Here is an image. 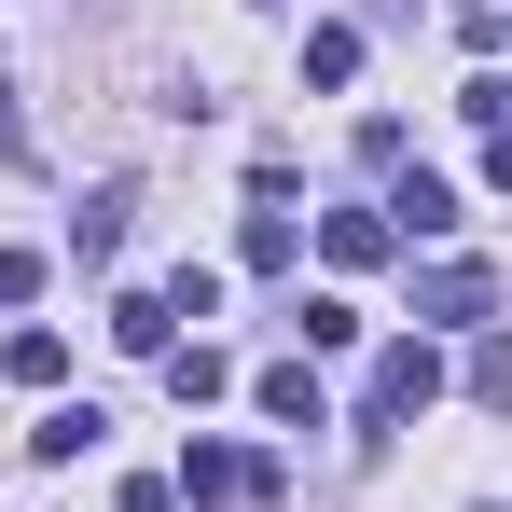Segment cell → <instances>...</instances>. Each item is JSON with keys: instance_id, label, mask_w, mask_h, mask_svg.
I'll list each match as a JSON object with an SVG mask.
<instances>
[{"instance_id": "6da1fadb", "label": "cell", "mask_w": 512, "mask_h": 512, "mask_svg": "<svg viewBox=\"0 0 512 512\" xmlns=\"http://www.w3.org/2000/svg\"><path fill=\"white\" fill-rule=\"evenodd\" d=\"M429 402H443V346H429V333H388V346H374V374H360V429L388 443V429L429 416Z\"/></svg>"}, {"instance_id": "7a4b0ae2", "label": "cell", "mask_w": 512, "mask_h": 512, "mask_svg": "<svg viewBox=\"0 0 512 512\" xmlns=\"http://www.w3.org/2000/svg\"><path fill=\"white\" fill-rule=\"evenodd\" d=\"M167 485H180V499H208V512H263V499H277V457H263V443H194Z\"/></svg>"}, {"instance_id": "3957f363", "label": "cell", "mask_w": 512, "mask_h": 512, "mask_svg": "<svg viewBox=\"0 0 512 512\" xmlns=\"http://www.w3.org/2000/svg\"><path fill=\"white\" fill-rule=\"evenodd\" d=\"M485 305H499V277H485V263H457V250L416 277V319H485Z\"/></svg>"}, {"instance_id": "277c9868", "label": "cell", "mask_w": 512, "mask_h": 512, "mask_svg": "<svg viewBox=\"0 0 512 512\" xmlns=\"http://www.w3.org/2000/svg\"><path fill=\"white\" fill-rule=\"evenodd\" d=\"M125 222H139V194H125V180L84 194V208H70V263H111V250H125Z\"/></svg>"}, {"instance_id": "5b68a950", "label": "cell", "mask_w": 512, "mask_h": 512, "mask_svg": "<svg viewBox=\"0 0 512 512\" xmlns=\"http://www.w3.org/2000/svg\"><path fill=\"white\" fill-rule=\"evenodd\" d=\"M250 402H263L277 429H319V374H305V360H263V374H250Z\"/></svg>"}, {"instance_id": "8992f818", "label": "cell", "mask_w": 512, "mask_h": 512, "mask_svg": "<svg viewBox=\"0 0 512 512\" xmlns=\"http://www.w3.org/2000/svg\"><path fill=\"white\" fill-rule=\"evenodd\" d=\"M388 236H457V194H443V180H388Z\"/></svg>"}, {"instance_id": "52a82bcc", "label": "cell", "mask_w": 512, "mask_h": 512, "mask_svg": "<svg viewBox=\"0 0 512 512\" xmlns=\"http://www.w3.org/2000/svg\"><path fill=\"white\" fill-rule=\"evenodd\" d=\"M319 250H333L346 277H360V263H388L402 236H388V208H333V222H319Z\"/></svg>"}, {"instance_id": "ba28073f", "label": "cell", "mask_w": 512, "mask_h": 512, "mask_svg": "<svg viewBox=\"0 0 512 512\" xmlns=\"http://www.w3.org/2000/svg\"><path fill=\"white\" fill-rule=\"evenodd\" d=\"M111 346H139V360H167V346H180L167 291H125V305H111Z\"/></svg>"}, {"instance_id": "9c48e42d", "label": "cell", "mask_w": 512, "mask_h": 512, "mask_svg": "<svg viewBox=\"0 0 512 512\" xmlns=\"http://www.w3.org/2000/svg\"><path fill=\"white\" fill-rule=\"evenodd\" d=\"M0 374H14V388H56V374H70V333H42V319H28V333L0 346Z\"/></svg>"}, {"instance_id": "30bf717a", "label": "cell", "mask_w": 512, "mask_h": 512, "mask_svg": "<svg viewBox=\"0 0 512 512\" xmlns=\"http://www.w3.org/2000/svg\"><path fill=\"white\" fill-rule=\"evenodd\" d=\"M167 388H180V402H222V388H236V360L194 333V346H167Z\"/></svg>"}, {"instance_id": "8fae6325", "label": "cell", "mask_w": 512, "mask_h": 512, "mask_svg": "<svg viewBox=\"0 0 512 512\" xmlns=\"http://www.w3.org/2000/svg\"><path fill=\"white\" fill-rule=\"evenodd\" d=\"M97 429H111V416H97V402H56V416H42V429H28V457H56V471H70V457H84V443H97Z\"/></svg>"}, {"instance_id": "7c38bea8", "label": "cell", "mask_w": 512, "mask_h": 512, "mask_svg": "<svg viewBox=\"0 0 512 512\" xmlns=\"http://www.w3.org/2000/svg\"><path fill=\"white\" fill-rule=\"evenodd\" d=\"M305 84H360V28H346V14L305 28Z\"/></svg>"}, {"instance_id": "4fadbf2b", "label": "cell", "mask_w": 512, "mask_h": 512, "mask_svg": "<svg viewBox=\"0 0 512 512\" xmlns=\"http://www.w3.org/2000/svg\"><path fill=\"white\" fill-rule=\"evenodd\" d=\"M471 402H485V416H512V333L471 346Z\"/></svg>"}, {"instance_id": "5bb4252c", "label": "cell", "mask_w": 512, "mask_h": 512, "mask_svg": "<svg viewBox=\"0 0 512 512\" xmlns=\"http://www.w3.org/2000/svg\"><path fill=\"white\" fill-rule=\"evenodd\" d=\"M457 111H471V125H485V139H512V84H499V70H485V84L457 97Z\"/></svg>"}, {"instance_id": "9a60e30c", "label": "cell", "mask_w": 512, "mask_h": 512, "mask_svg": "<svg viewBox=\"0 0 512 512\" xmlns=\"http://www.w3.org/2000/svg\"><path fill=\"white\" fill-rule=\"evenodd\" d=\"M42 139H28V111H14V84H0V167H28Z\"/></svg>"}, {"instance_id": "2e32d148", "label": "cell", "mask_w": 512, "mask_h": 512, "mask_svg": "<svg viewBox=\"0 0 512 512\" xmlns=\"http://www.w3.org/2000/svg\"><path fill=\"white\" fill-rule=\"evenodd\" d=\"M42 291V250H0V305H28Z\"/></svg>"}]
</instances>
